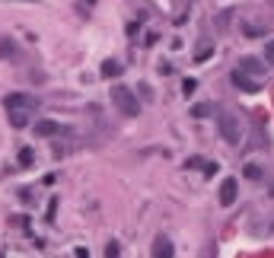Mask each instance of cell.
Instances as JSON below:
<instances>
[{
  "label": "cell",
  "instance_id": "10",
  "mask_svg": "<svg viewBox=\"0 0 274 258\" xmlns=\"http://www.w3.org/2000/svg\"><path fill=\"white\" fill-rule=\"evenodd\" d=\"M243 175H245V179H252V182H259V179H261V166H255V163H245V166H243Z\"/></svg>",
  "mask_w": 274,
  "mask_h": 258
},
{
  "label": "cell",
  "instance_id": "16",
  "mask_svg": "<svg viewBox=\"0 0 274 258\" xmlns=\"http://www.w3.org/2000/svg\"><path fill=\"white\" fill-rule=\"evenodd\" d=\"M7 54H16L13 45H0V58H7Z\"/></svg>",
  "mask_w": 274,
  "mask_h": 258
},
{
  "label": "cell",
  "instance_id": "12",
  "mask_svg": "<svg viewBox=\"0 0 274 258\" xmlns=\"http://www.w3.org/2000/svg\"><path fill=\"white\" fill-rule=\"evenodd\" d=\"M213 112V106H207V102H201V106L191 108V118H207V115Z\"/></svg>",
  "mask_w": 274,
  "mask_h": 258
},
{
  "label": "cell",
  "instance_id": "5",
  "mask_svg": "<svg viewBox=\"0 0 274 258\" xmlns=\"http://www.w3.org/2000/svg\"><path fill=\"white\" fill-rule=\"evenodd\" d=\"M229 80H233L243 92H259L261 90V83H259V80H249V74H245V70H233V76H229Z\"/></svg>",
  "mask_w": 274,
  "mask_h": 258
},
{
  "label": "cell",
  "instance_id": "20",
  "mask_svg": "<svg viewBox=\"0 0 274 258\" xmlns=\"http://www.w3.org/2000/svg\"><path fill=\"white\" fill-rule=\"evenodd\" d=\"M90 3H96V0H90Z\"/></svg>",
  "mask_w": 274,
  "mask_h": 258
},
{
  "label": "cell",
  "instance_id": "15",
  "mask_svg": "<svg viewBox=\"0 0 274 258\" xmlns=\"http://www.w3.org/2000/svg\"><path fill=\"white\" fill-rule=\"evenodd\" d=\"M207 58H213V45H204L198 54H195V61H198V64H201V61H207Z\"/></svg>",
  "mask_w": 274,
  "mask_h": 258
},
{
  "label": "cell",
  "instance_id": "17",
  "mask_svg": "<svg viewBox=\"0 0 274 258\" xmlns=\"http://www.w3.org/2000/svg\"><path fill=\"white\" fill-rule=\"evenodd\" d=\"M118 252H122V249H118V245H115V243H108V249H106V255H108V258H115V255H118Z\"/></svg>",
  "mask_w": 274,
  "mask_h": 258
},
{
  "label": "cell",
  "instance_id": "3",
  "mask_svg": "<svg viewBox=\"0 0 274 258\" xmlns=\"http://www.w3.org/2000/svg\"><path fill=\"white\" fill-rule=\"evenodd\" d=\"M3 106H7V108H29V112H35L38 99L35 96H26V92H10V96L3 99Z\"/></svg>",
  "mask_w": 274,
  "mask_h": 258
},
{
  "label": "cell",
  "instance_id": "7",
  "mask_svg": "<svg viewBox=\"0 0 274 258\" xmlns=\"http://www.w3.org/2000/svg\"><path fill=\"white\" fill-rule=\"evenodd\" d=\"M10 112V124L13 128H26L29 124V108H7Z\"/></svg>",
  "mask_w": 274,
  "mask_h": 258
},
{
  "label": "cell",
  "instance_id": "18",
  "mask_svg": "<svg viewBox=\"0 0 274 258\" xmlns=\"http://www.w3.org/2000/svg\"><path fill=\"white\" fill-rule=\"evenodd\" d=\"M188 166H204V160H201V156H191V160L185 163V169H188Z\"/></svg>",
  "mask_w": 274,
  "mask_h": 258
},
{
  "label": "cell",
  "instance_id": "2",
  "mask_svg": "<svg viewBox=\"0 0 274 258\" xmlns=\"http://www.w3.org/2000/svg\"><path fill=\"white\" fill-rule=\"evenodd\" d=\"M217 124H220V134H223L227 144H239V118H236V115L223 112L220 118H217Z\"/></svg>",
  "mask_w": 274,
  "mask_h": 258
},
{
  "label": "cell",
  "instance_id": "9",
  "mask_svg": "<svg viewBox=\"0 0 274 258\" xmlns=\"http://www.w3.org/2000/svg\"><path fill=\"white\" fill-rule=\"evenodd\" d=\"M172 252H175V249H172V243H169V239H163V236L156 239V243H153V255H166V258H169Z\"/></svg>",
  "mask_w": 274,
  "mask_h": 258
},
{
  "label": "cell",
  "instance_id": "1",
  "mask_svg": "<svg viewBox=\"0 0 274 258\" xmlns=\"http://www.w3.org/2000/svg\"><path fill=\"white\" fill-rule=\"evenodd\" d=\"M112 102H115V108H118L124 118H137V115H140L137 96L128 90V86H115V90H112Z\"/></svg>",
  "mask_w": 274,
  "mask_h": 258
},
{
  "label": "cell",
  "instance_id": "4",
  "mask_svg": "<svg viewBox=\"0 0 274 258\" xmlns=\"http://www.w3.org/2000/svg\"><path fill=\"white\" fill-rule=\"evenodd\" d=\"M236 191H239V182L236 179H223V185H220V204L223 207H229V204H236Z\"/></svg>",
  "mask_w": 274,
  "mask_h": 258
},
{
  "label": "cell",
  "instance_id": "11",
  "mask_svg": "<svg viewBox=\"0 0 274 258\" xmlns=\"http://www.w3.org/2000/svg\"><path fill=\"white\" fill-rule=\"evenodd\" d=\"M35 163V153H32V147H23L19 150V166H32Z\"/></svg>",
  "mask_w": 274,
  "mask_h": 258
},
{
  "label": "cell",
  "instance_id": "8",
  "mask_svg": "<svg viewBox=\"0 0 274 258\" xmlns=\"http://www.w3.org/2000/svg\"><path fill=\"white\" fill-rule=\"evenodd\" d=\"M239 70H245V74H265V67H261L255 58H243V61H239Z\"/></svg>",
  "mask_w": 274,
  "mask_h": 258
},
{
  "label": "cell",
  "instance_id": "13",
  "mask_svg": "<svg viewBox=\"0 0 274 258\" xmlns=\"http://www.w3.org/2000/svg\"><path fill=\"white\" fill-rule=\"evenodd\" d=\"M118 74H122L118 61H106V64H102V76H118Z\"/></svg>",
  "mask_w": 274,
  "mask_h": 258
},
{
  "label": "cell",
  "instance_id": "6",
  "mask_svg": "<svg viewBox=\"0 0 274 258\" xmlns=\"http://www.w3.org/2000/svg\"><path fill=\"white\" fill-rule=\"evenodd\" d=\"M32 131H35V137H54V134H61V124L58 121H35L32 124Z\"/></svg>",
  "mask_w": 274,
  "mask_h": 258
},
{
  "label": "cell",
  "instance_id": "14",
  "mask_svg": "<svg viewBox=\"0 0 274 258\" xmlns=\"http://www.w3.org/2000/svg\"><path fill=\"white\" fill-rule=\"evenodd\" d=\"M195 90H198V80H195V76H185V80H182V92H185V96H191Z\"/></svg>",
  "mask_w": 274,
  "mask_h": 258
},
{
  "label": "cell",
  "instance_id": "19",
  "mask_svg": "<svg viewBox=\"0 0 274 258\" xmlns=\"http://www.w3.org/2000/svg\"><path fill=\"white\" fill-rule=\"evenodd\" d=\"M217 169H220V166H217V163H204V172H207V175H213V172H217Z\"/></svg>",
  "mask_w": 274,
  "mask_h": 258
}]
</instances>
